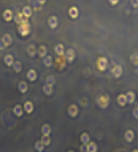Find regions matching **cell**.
I'll list each match as a JSON object with an SVG mask.
<instances>
[{
    "mask_svg": "<svg viewBox=\"0 0 138 152\" xmlns=\"http://www.w3.org/2000/svg\"><path fill=\"white\" fill-rule=\"evenodd\" d=\"M30 31H31V28H30L29 21H26V22H24V23L18 25V32H20V34L22 37H26L30 33Z\"/></svg>",
    "mask_w": 138,
    "mask_h": 152,
    "instance_id": "cell-1",
    "label": "cell"
},
{
    "mask_svg": "<svg viewBox=\"0 0 138 152\" xmlns=\"http://www.w3.org/2000/svg\"><path fill=\"white\" fill-rule=\"evenodd\" d=\"M96 102H97V104L99 105V108L105 109V108H107L108 104H110V97H108V95H102V96H98V97L96 98Z\"/></svg>",
    "mask_w": 138,
    "mask_h": 152,
    "instance_id": "cell-2",
    "label": "cell"
},
{
    "mask_svg": "<svg viewBox=\"0 0 138 152\" xmlns=\"http://www.w3.org/2000/svg\"><path fill=\"white\" fill-rule=\"evenodd\" d=\"M2 17H3V20H5L6 22H10L12 20H14L13 12H12L10 9H6V10H3V13H2Z\"/></svg>",
    "mask_w": 138,
    "mask_h": 152,
    "instance_id": "cell-3",
    "label": "cell"
},
{
    "mask_svg": "<svg viewBox=\"0 0 138 152\" xmlns=\"http://www.w3.org/2000/svg\"><path fill=\"white\" fill-rule=\"evenodd\" d=\"M122 66L121 65H115L113 69H112V74L115 77V78H120L122 76Z\"/></svg>",
    "mask_w": 138,
    "mask_h": 152,
    "instance_id": "cell-4",
    "label": "cell"
},
{
    "mask_svg": "<svg viewBox=\"0 0 138 152\" xmlns=\"http://www.w3.org/2000/svg\"><path fill=\"white\" fill-rule=\"evenodd\" d=\"M65 57H66V61L68 62H73L74 59H75V52L72 49V48H69L66 52H65Z\"/></svg>",
    "mask_w": 138,
    "mask_h": 152,
    "instance_id": "cell-5",
    "label": "cell"
},
{
    "mask_svg": "<svg viewBox=\"0 0 138 152\" xmlns=\"http://www.w3.org/2000/svg\"><path fill=\"white\" fill-rule=\"evenodd\" d=\"M107 66V60L105 57H99L97 60V67L101 70V71H104Z\"/></svg>",
    "mask_w": 138,
    "mask_h": 152,
    "instance_id": "cell-6",
    "label": "cell"
},
{
    "mask_svg": "<svg viewBox=\"0 0 138 152\" xmlns=\"http://www.w3.org/2000/svg\"><path fill=\"white\" fill-rule=\"evenodd\" d=\"M68 112H69V115L72 117V118H74V117H76L78 113H79V108H78L75 104H72V105H70Z\"/></svg>",
    "mask_w": 138,
    "mask_h": 152,
    "instance_id": "cell-7",
    "label": "cell"
},
{
    "mask_svg": "<svg viewBox=\"0 0 138 152\" xmlns=\"http://www.w3.org/2000/svg\"><path fill=\"white\" fill-rule=\"evenodd\" d=\"M14 20H15V23H17L18 25L28 21V18H26V17H24V15H23L22 13H17V14L15 15V17H14Z\"/></svg>",
    "mask_w": 138,
    "mask_h": 152,
    "instance_id": "cell-8",
    "label": "cell"
},
{
    "mask_svg": "<svg viewBox=\"0 0 138 152\" xmlns=\"http://www.w3.org/2000/svg\"><path fill=\"white\" fill-rule=\"evenodd\" d=\"M134 138H135V133H134V130H131V129H128V130H126V133H124V140L127 141V142H133L134 141Z\"/></svg>",
    "mask_w": 138,
    "mask_h": 152,
    "instance_id": "cell-9",
    "label": "cell"
},
{
    "mask_svg": "<svg viewBox=\"0 0 138 152\" xmlns=\"http://www.w3.org/2000/svg\"><path fill=\"white\" fill-rule=\"evenodd\" d=\"M54 52L56 53V55H58V56H63V55L65 54L64 46H63L62 44H57V45L55 46V48H54Z\"/></svg>",
    "mask_w": 138,
    "mask_h": 152,
    "instance_id": "cell-10",
    "label": "cell"
},
{
    "mask_svg": "<svg viewBox=\"0 0 138 152\" xmlns=\"http://www.w3.org/2000/svg\"><path fill=\"white\" fill-rule=\"evenodd\" d=\"M37 54L40 56V57H46L47 56V47L45 45H40L37 49Z\"/></svg>",
    "mask_w": 138,
    "mask_h": 152,
    "instance_id": "cell-11",
    "label": "cell"
},
{
    "mask_svg": "<svg viewBox=\"0 0 138 152\" xmlns=\"http://www.w3.org/2000/svg\"><path fill=\"white\" fill-rule=\"evenodd\" d=\"M33 110H34V106H33V103L31 102V101H26L25 103H24V111L26 112V113H32L33 112Z\"/></svg>",
    "mask_w": 138,
    "mask_h": 152,
    "instance_id": "cell-12",
    "label": "cell"
},
{
    "mask_svg": "<svg viewBox=\"0 0 138 152\" xmlns=\"http://www.w3.org/2000/svg\"><path fill=\"white\" fill-rule=\"evenodd\" d=\"M48 24H49V27H50L51 29H56L57 25H58V20H57V17H56V16H50V17L48 18Z\"/></svg>",
    "mask_w": 138,
    "mask_h": 152,
    "instance_id": "cell-13",
    "label": "cell"
},
{
    "mask_svg": "<svg viewBox=\"0 0 138 152\" xmlns=\"http://www.w3.org/2000/svg\"><path fill=\"white\" fill-rule=\"evenodd\" d=\"M116 101H118V104H119L120 106H126V105L128 104V102H127V97H126L124 94H120V95L118 96Z\"/></svg>",
    "mask_w": 138,
    "mask_h": 152,
    "instance_id": "cell-14",
    "label": "cell"
},
{
    "mask_svg": "<svg viewBox=\"0 0 138 152\" xmlns=\"http://www.w3.org/2000/svg\"><path fill=\"white\" fill-rule=\"evenodd\" d=\"M126 97H127V102H128L129 104H133V103L135 102V100H136V94H135L134 91H129L127 94H126Z\"/></svg>",
    "mask_w": 138,
    "mask_h": 152,
    "instance_id": "cell-15",
    "label": "cell"
},
{
    "mask_svg": "<svg viewBox=\"0 0 138 152\" xmlns=\"http://www.w3.org/2000/svg\"><path fill=\"white\" fill-rule=\"evenodd\" d=\"M69 15L71 18L75 20V18L79 16V9H78L76 7H71L69 9Z\"/></svg>",
    "mask_w": 138,
    "mask_h": 152,
    "instance_id": "cell-16",
    "label": "cell"
},
{
    "mask_svg": "<svg viewBox=\"0 0 138 152\" xmlns=\"http://www.w3.org/2000/svg\"><path fill=\"white\" fill-rule=\"evenodd\" d=\"M3 61H5V64L7 65V66H13V64H14V57H13V55H10V54H7L5 57H3Z\"/></svg>",
    "mask_w": 138,
    "mask_h": 152,
    "instance_id": "cell-17",
    "label": "cell"
},
{
    "mask_svg": "<svg viewBox=\"0 0 138 152\" xmlns=\"http://www.w3.org/2000/svg\"><path fill=\"white\" fill-rule=\"evenodd\" d=\"M1 40L3 41V44H5V46H6V47L10 46V45H12V42H13V39H12V37H10L9 34H7V33H6L5 35H2Z\"/></svg>",
    "mask_w": 138,
    "mask_h": 152,
    "instance_id": "cell-18",
    "label": "cell"
},
{
    "mask_svg": "<svg viewBox=\"0 0 138 152\" xmlns=\"http://www.w3.org/2000/svg\"><path fill=\"white\" fill-rule=\"evenodd\" d=\"M22 14H23L24 17H26V18L31 17V15H32V8H31L30 6H25V7L23 8V10H22Z\"/></svg>",
    "mask_w": 138,
    "mask_h": 152,
    "instance_id": "cell-19",
    "label": "cell"
},
{
    "mask_svg": "<svg viewBox=\"0 0 138 152\" xmlns=\"http://www.w3.org/2000/svg\"><path fill=\"white\" fill-rule=\"evenodd\" d=\"M13 112L15 113V116H17V117H22V115H23V106L22 105H15L14 106V109H13Z\"/></svg>",
    "mask_w": 138,
    "mask_h": 152,
    "instance_id": "cell-20",
    "label": "cell"
},
{
    "mask_svg": "<svg viewBox=\"0 0 138 152\" xmlns=\"http://www.w3.org/2000/svg\"><path fill=\"white\" fill-rule=\"evenodd\" d=\"M26 77H28V79H29L30 81H34L38 76H37V72H35V70L31 69V70H29V71H28V74H26Z\"/></svg>",
    "mask_w": 138,
    "mask_h": 152,
    "instance_id": "cell-21",
    "label": "cell"
},
{
    "mask_svg": "<svg viewBox=\"0 0 138 152\" xmlns=\"http://www.w3.org/2000/svg\"><path fill=\"white\" fill-rule=\"evenodd\" d=\"M41 133H42L43 135H48V136H49V134L51 133V128H50V126H49L48 123L42 125V127H41Z\"/></svg>",
    "mask_w": 138,
    "mask_h": 152,
    "instance_id": "cell-22",
    "label": "cell"
},
{
    "mask_svg": "<svg viewBox=\"0 0 138 152\" xmlns=\"http://www.w3.org/2000/svg\"><path fill=\"white\" fill-rule=\"evenodd\" d=\"M80 141L82 144H88L90 142V137L88 135V133H82L81 134V137H80Z\"/></svg>",
    "mask_w": 138,
    "mask_h": 152,
    "instance_id": "cell-23",
    "label": "cell"
},
{
    "mask_svg": "<svg viewBox=\"0 0 138 152\" xmlns=\"http://www.w3.org/2000/svg\"><path fill=\"white\" fill-rule=\"evenodd\" d=\"M42 91H43V93L46 94V95H51L53 94V91H54V89H53V86L51 85H48V84H46L43 87H42Z\"/></svg>",
    "mask_w": 138,
    "mask_h": 152,
    "instance_id": "cell-24",
    "label": "cell"
},
{
    "mask_svg": "<svg viewBox=\"0 0 138 152\" xmlns=\"http://www.w3.org/2000/svg\"><path fill=\"white\" fill-rule=\"evenodd\" d=\"M18 91H21L22 94H25V93L28 91V84L24 82V81H21V82L18 84Z\"/></svg>",
    "mask_w": 138,
    "mask_h": 152,
    "instance_id": "cell-25",
    "label": "cell"
},
{
    "mask_svg": "<svg viewBox=\"0 0 138 152\" xmlns=\"http://www.w3.org/2000/svg\"><path fill=\"white\" fill-rule=\"evenodd\" d=\"M28 54L31 57H34L35 55H37V48L34 47V45H30L28 47Z\"/></svg>",
    "mask_w": 138,
    "mask_h": 152,
    "instance_id": "cell-26",
    "label": "cell"
},
{
    "mask_svg": "<svg viewBox=\"0 0 138 152\" xmlns=\"http://www.w3.org/2000/svg\"><path fill=\"white\" fill-rule=\"evenodd\" d=\"M13 67H14V71H15L16 73H20V72L22 71V63L20 61H15L14 62V64H13Z\"/></svg>",
    "mask_w": 138,
    "mask_h": 152,
    "instance_id": "cell-27",
    "label": "cell"
},
{
    "mask_svg": "<svg viewBox=\"0 0 138 152\" xmlns=\"http://www.w3.org/2000/svg\"><path fill=\"white\" fill-rule=\"evenodd\" d=\"M43 64H45L47 67L51 66V65H53V57H51L50 55H47L46 57H43Z\"/></svg>",
    "mask_w": 138,
    "mask_h": 152,
    "instance_id": "cell-28",
    "label": "cell"
},
{
    "mask_svg": "<svg viewBox=\"0 0 138 152\" xmlns=\"http://www.w3.org/2000/svg\"><path fill=\"white\" fill-rule=\"evenodd\" d=\"M87 148H88V152H97V144L94 142H89L87 144Z\"/></svg>",
    "mask_w": 138,
    "mask_h": 152,
    "instance_id": "cell-29",
    "label": "cell"
},
{
    "mask_svg": "<svg viewBox=\"0 0 138 152\" xmlns=\"http://www.w3.org/2000/svg\"><path fill=\"white\" fill-rule=\"evenodd\" d=\"M41 142H42V144L45 145V147H48L49 144H50V137L48 136V135H42V137H41V140H40Z\"/></svg>",
    "mask_w": 138,
    "mask_h": 152,
    "instance_id": "cell-30",
    "label": "cell"
},
{
    "mask_svg": "<svg viewBox=\"0 0 138 152\" xmlns=\"http://www.w3.org/2000/svg\"><path fill=\"white\" fill-rule=\"evenodd\" d=\"M34 148L38 152H42L43 151V149H45V145L42 144V142H41V141H37V142H35V144H34Z\"/></svg>",
    "mask_w": 138,
    "mask_h": 152,
    "instance_id": "cell-31",
    "label": "cell"
},
{
    "mask_svg": "<svg viewBox=\"0 0 138 152\" xmlns=\"http://www.w3.org/2000/svg\"><path fill=\"white\" fill-rule=\"evenodd\" d=\"M55 77L54 76H48L47 77V79H46V84H48V85H51V86H54L55 85Z\"/></svg>",
    "mask_w": 138,
    "mask_h": 152,
    "instance_id": "cell-32",
    "label": "cell"
},
{
    "mask_svg": "<svg viewBox=\"0 0 138 152\" xmlns=\"http://www.w3.org/2000/svg\"><path fill=\"white\" fill-rule=\"evenodd\" d=\"M130 62L134 65H138V54H133L130 55Z\"/></svg>",
    "mask_w": 138,
    "mask_h": 152,
    "instance_id": "cell-33",
    "label": "cell"
},
{
    "mask_svg": "<svg viewBox=\"0 0 138 152\" xmlns=\"http://www.w3.org/2000/svg\"><path fill=\"white\" fill-rule=\"evenodd\" d=\"M80 151L81 152H88V148H87V144H82L80 147Z\"/></svg>",
    "mask_w": 138,
    "mask_h": 152,
    "instance_id": "cell-34",
    "label": "cell"
},
{
    "mask_svg": "<svg viewBox=\"0 0 138 152\" xmlns=\"http://www.w3.org/2000/svg\"><path fill=\"white\" fill-rule=\"evenodd\" d=\"M133 116H134L136 119H138V106L134 109V111H133Z\"/></svg>",
    "mask_w": 138,
    "mask_h": 152,
    "instance_id": "cell-35",
    "label": "cell"
},
{
    "mask_svg": "<svg viewBox=\"0 0 138 152\" xmlns=\"http://www.w3.org/2000/svg\"><path fill=\"white\" fill-rule=\"evenodd\" d=\"M130 2H131L134 8H137L138 7V0H130Z\"/></svg>",
    "mask_w": 138,
    "mask_h": 152,
    "instance_id": "cell-36",
    "label": "cell"
},
{
    "mask_svg": "<svg viewBox=\"0 0 138 152\" xmlns=\"http://www.w3.org/2000/svg\"><path fill=\"white\" fill-rule=\"evenodd\" d=\"M30 1V3H33V7H38V6H40L39 5V2H38V0H29Z\"/></svg>",
    "mask_w": 138,
    "mask_h": 152,
    "instance_id": "cell-37",
    "label": "cell"
},
{
    "mask_svg": "<svg viewBox=\"0 0 138 152\" xmlns=\"http://www.w3.org/2000/svg\"><path fill=\"white\" fill-rule=\"evenodd\" d=\"M108 1H110V3H111V5L115 6V5H118V3H119V1H120V0H108Z\"/></svg>",
    "mask_w": 138,
    "mask_h": 152,
    "instance_id": "cell-38",
    "label": "cell"
},
{
    "mask_svg": "<svg viewBox=\"0 0 138 152\" xmlns=\"http://www.w3.org/2000/svg\"><path fill=\"white\" fill-rule=\"evenodd\" d=\"M6 48V46H5V44H3V41L0 39V50H2V49H5Z\"/></svg>",
    "mask_w": 138,
    "mask_h": 152,
    "instance_id": "cell-39",
    "label": "cell"
},
{
    "mask_svg": "<svg viewBox=\"0 0 138 152\" xmlns=\"http://www.w3.org/2000/svg\"><path fill=\"white\" fill-rule=\"evenodd\" d=\"M46 1H47V0H38V2H39V5H40V6L45 5V3H46Z\"/></svg>",
    "mask_w": 138,
    "mask_h": 152,
    "instance_id": "cell-40",
    "label": "cell"
},
{
    "mask_svg": "<svg viewBox=\"0 0 138 152\" xmlns=\"http://www.w3.org/2000/svg\"><path fill=\"white\" fill-rule=\"evenodd\" d=\"M131 152H138V150H137V149H135V150H133Z\"/></svg>",
    "mask_w": 138,
    "mask_h": 152,
    "instance_id": "cell-41",
    "label": "cell"
},
{
    "mask_svg": "<svg viewBox=\"0 0 138 152\" xmlns=\"http://www.w3.org/2000/svg\"><path fill=\"white\" fill-rule=\"evenodd\" d=\"M68 152H73V151H68Z\"/></svg>",
    "mask_w": 138,
    "mask_h": 152,
    "instance_id": "cell-42",
    "label": "cell"
}]
</instances>
